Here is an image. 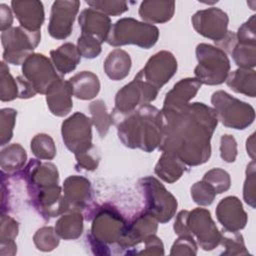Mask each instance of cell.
I'll list each match as a JSON object with an SVG mask.
<instances>
[{
	"instance_id": "cell-2",
	"label": "cell",
	"mask_w": 256,
	"mask_h": 256,
	"mask_svg": "<svg viewBox=\"0 0 256 256\" xmlns=\"http://www.w3.org/2000/svg\"><path fill=\"white\" fill-rule=\"evenodd\" d=\"M122 144L131 149L152 152L159 148L163 137L162 111L145 104L125 115H111Z\"/></svg>"
},
{
	"instance_id": "cell-15",
	"label": "cell",
	"mask_w": 256,
	"mask_h": 256,
	"mask_svg": "<svg viewBox=\"0 0 256 256\" xmlns=\"http://www.w3.org/2000/svg\"><path fill=\"white\" fill-rule=\"evenodd\" d=\"M79 7L80 1L77 0H57L53 2L47 28L52 38L64 40L70 36Z\"/></svg>"
},
{
	"instance_id": "cell-38",
	"label": "cell",
	"mask_w": 256,
	"mask_h": 256,
	"mask_svg": "<svg viewBox=\"0 0 256 256\" xmlns=\"http://www.w3.org/2000/svg\"><path fill=\"white\" fill-rule=\"evenodd\" d=\"M33 242L38 250L50 252L59 245L60 237L56 233L55 228L51 226H44L35 232Z\"/></svg>"
},
{
	"instance_id": "cell-27",
	"label": "cell",
	"mask_w": 256,
	"mask_h": 256,
	"mask_svg": "<svg viewBox=\"0 0 256 256\" xmlns=\"http://www.w3.org/2000/svg\"><path fill=\"white\" fill-rule=\"evenodd\" d=\"M131 66L132 60L130 55L126 51L116 48L107 55L103 68L111 80L119 81L128 76Z\"/></svg>"
},
{
	"instance_id": "cell-23",
	"label": "cell",
	"mask_w": 256,
	"mask_h": 256,
	"mask_svg": "<svg viewBox=\"0 0 256 256\" xmlns=\"http://www.w3.org/2000/svg\"><path fill=\"white\" fill-rule=\"evenodd\" d=\"M78 23L81 28V33L91 35L97 38L101 43L106 42L112 27L109 16L91 7L81 11Z\"/></svg>"
},
{
	"instance_id": "cell-31",
	"label": "cell",
	"mask_w": 256,
	"mask_h": 256,
	"mask_svg": "<svg viewBox=\"0 0 256 256\" xmlns=\"http://www.w3.org/2000/svg\"><path fill=\"white\" fill-rule=\"evenodd\" d=\"M18 232V222L11 216L2 213L0 224V254L2 256H13L17 253L15 239Z\"/></svg>"
},
{
	"instance_id": "cell-20",
	"label": "cell",
	"mask_w": 256,
	"mask_h": 256,
	"mask_svg": "<svg viewBox=\"0 0 256 256\" xmlns=\"http://www.w3.org/2000/svg\"><path fill=\"white\" fill-rule=\"evenodd\" d=\"M11 9L20 26L29 31H40L45 20L44 7L38 0H13Z\"/></svg>"
},
{
	"instance_id": "cell-46",
	"label": "cell",
	"mask_w": 256,
	"mask_h": 256,
	"mask_svg": "<svg viewBox=\"0 0 256 256\" xmlns=\"http://www.w3.org/2000/svg\"><path fill=\"white\" fill-rule=\"evenodd\" d=\"M76 167L78 169H83L87 171H93L97 169L100 162V155L95 146H93L90 150L76 155Z\"/></svg>"
},
{
	"instance_id": "cell-25",
	"label": "cell",
	"mask_w": 256,
	"mask_h": 256,
	"mask_svg": "<svg viewBox=\"0 0 256 256\" xmlns=\"http://www.w3.org/2000/svg\"><path fill=\"white\" fill-rule=\"evenodd\" d=\"M50 57L55 69L61 75L68 74L75 70L81 60L77 46L71 42H66L58 48L51 50Z\"/></svg>"
},
{
	"instance_id": "cell-48",
	"label": "cell",
	"mask_w": 256,
	"mask_h": 256,
	"mask_svg": "<svg viewBox=\"0 0 256 256\" xmlns=\"http://www.w3.org/2000/svg\"><path fill=\"white\" fill-rule=\"evenodd\" d=\"M237 142L230 134H224L220 139V157L227 163H232L237 157Z\"/></svg>"
},
{
	"instance_id": "cell-50",
	"label": "cell",
	"mask_w": 256,
	"mask_h": 256,
	"mask_svg": "<svg viewBox=\"0 0 256 256\" xmlns=\"http://www.w3.org/2000/svg\"><path fill=\"white\" fill-rule=\"evenodd\" d=\"M188 213L189 211L182 210L176 216L173 229L175 234H177L178 236H192L188 228V222H187Z\"/></svg>"
},
{
	"instance_id": "cell-52",
	"label": "cell",
	"mask_w": 256,
	"mask_h": 256,
	"mask_svg": "<svg viewBox=\"0 0 256 256\" xmlns=\"http://www.w3.org/2000/svg\"><path fill=\"white\" fill-rule=\"evenodd\" d=\"M13 15L11 9L6 4H0V29L1 32L12 28Z\"/></svg>"
},
{
	"instance_id": "cell-16",
	"label": "cell",
	"mask_w": 256,
	"mask_h": 256,
	"mask_svg": "<svg viewBox=\"0 0 256 256\" xmlns=\"http://www.w3.org/2000/svg\"><path fill=\"white\" fill-rule=\"evenodd\" d=\"M28 193L56 186L59 183V173L57 167L51 162H41L31 159L23 171Z\"/></svg>"
},
{
	"instance_id": "cell-37",
	"label": "cell",
	"mask_w": 256,
	"mask_h": 256,
	"mask_svg": "<svg viewBox=\"0 0 256 256\" xmlns=\"http://www.w3.org/2000/svg\"><path fill=\"white\" fill-rule=\"evenodd\" d=\"M230 54L239 68L254 69L256 65V45H244L237 42Z\"/></svg>"
},
{
	"instance_id": "cell-45",
	"label": "cell",
	"mask_w": 256,
	"mask_h": 256,
	"mask_svg": "<svg viewBox=\"0 0 256 256\" xmlns=\"http://www.w3.org/2000/svg\"><path fill=\"white\" fill-rule=\"evenodd\" d=\"M198 245L192 236H178L171 247L170 255H196Z\"/></svg>"
},
{
	"instance_id": "cell-19",
	"label": "cell",
	"mask_w": 256,
	"mask_h": 256,
	"mask_svg": "<svg viewBox=\"0 0 256 256\" xmlns=\"http://www.w3.org/2000/svg\"><path fill=\"white\" fill-rule=\"evenodd\" d=\"M216 217L223 229L228 231H240L245 228L248 216L241 201L236 196H227L217 205Z\"/></svg>"
},
{
	"instance_id": "cell-32",
	"label": "cell",
	"mask_w": 256,
	"mask_h": 256,
	"mask_svg": "<svg viewBox=\"0 0 256 256\" xmlns=\"http://www.w3.org/2000/svg\"><path fill=\"white\" fill-rule=\"evenodd\" d=\"M27 153L19 143H13L1 150L0 166L3 172L13 173L24 167Z\"/></svg>"
},
{
	"instance_id": "cell-30",
	"label": "cell",
	"mask_w": 256,
	"mask_h": 256,
	"mask_svg": "<svg viewBox=\"0 0 256 256\" xmlns=\"http://www.w3.org/2000/svg\"><path fill=\"white\" fill-rule=\"evenodd\" d=\"M256 76L254 69L238 68L229 72L225 82L227 86L236 93L244 94L251 98L256 95Z\"/></svg>"
},
{
	"instance_id": "cell-1",
	"label": "cell",
	"mask_w": 256,
	"mask_h": 256,
	"mask_svg": "<svg viewBox=\"0 0 256 256\" xmlns=\"http://www.w3.org/2000/svg\"><path fill=\"white\" fill-rule=\"evenodd\" d=\"M162 114L163 137L158 149L177 156L186 166L206 163L211 156V138L218 125L214 109L194 102L177 110L162 111Z\"/></svg>"
},
{
	"instance_id": "cell-6",
	"label": "cell",
	"mask_w": 256,
	"mask_h": 256,
	"mask_svg": "<svg viewBox=\"0 0 256 256\" xmlns=\"http://www.w3.org/2000/svg\"><path fill=\"white\" fill-rule=\"evenodd\" d=\"M211 104L218 121L225 127L243 130L249 127L255 119L254 108L223 90L216 91L211 96Z\"/></svg>"
},
{
	"instance_id": "cell-53",
	"label": "cell",
	"mask_w": 256,
	"mask_h": 256,
	"mask_svg": "<svg viewBox=\"0 0 256 256\" xmlns=\"http://www.w3.org/2000/svg\"><path fill=\"white\" fill-rule=\"evenodd\" d=\"M246 150L247 154L252 160L255 159V133H252L246 140Z\"/></svg>"
},
{
	"instance_id": "cell-9",
	"label": "cell",
	"mask_w": 256,
	"mask_h": 256,
	"mask_svg": "<svg viewBox=\"0 0 256 256\" xmlns=\"http://www.w3.org/2000/svg\"><path fill=\"white\" fill-rule=\"evenodd\" d=\"M158 91L150 83L135 76L131 82L124 85L116 93L112 115H125L142 105L149 104L157 98Z\"/></svg>"
},
{
	"instance_id": "cell-14",
	"label": "cell",
	"mask_w": 256,
	"mask_h": 256,
	"mask_svg": "<svg viewBox=\"0 0 256 256\" xmlns=\"http://www.w3.org/2000/svg\"><path fill=\"white\" fill-rule=\"evenodd\" d=\"M191 22L198 34L213 40L215 43L221 41L229 31L228 14L216 7H209L195 12Z\"/></svg>"
},
{
	"instance_id": "cell-34",
	"label": "cell",
	"mask_w": 256,
	"mask_h": 256,
	"mask_svg": "<svg viewBox=\"0 0 256 256\" xmlns=\"http://www.w3.org/2000/svg\"><path fill=\"white\" fill-rule=\"evenodd\" d=\"M30 148L34 156L40 160H52L56 156L54 140L46 133L36 134L31 140Z\"/></svg>"
},
{
	"instance_id": "cell-33",
	"label": "cell",
	"mask_w": 256,
	"mask_h": 256,
	"mask_svg": "<svg viewBox=\"0 0 256 256\" xmlns=\"http://www.w3.org/2000/svg\"><path fill=\"white\" fill-rule=\"evenodd\" d=\"M89 112L91 115V121L96 128L99 136L104 138L113 123L111 115L108 113L106 105L103 100H95L89 105Z\"/></svg>"
},
{
	"instance_id": "cell-42",
	"label": "cell",
	"mask_w": 256,
	"mask_h": 256,
	"mask_svg": "<svg viewBox=\"0 0 256 256\" xmlns=\"http://www.w3.org/2000/svg\"><path fill=\"white\" fill-rule=\"evenodd\" d=\"M86 3L93 9L107 15V16H118L123 14L129 9L128 3L126 1L120 0H93L86 1Z\"/></svg>"
},
{
	"instance_id": "cell-10",
	"label": "cell",
	"mask_w": 256,
	"mask_h": 256,
	"mask_svg": "<svg viewBox=\"0 0 256 256\" xmlns=\"http://www.w3.org/2000/svg\"><path fill=\"white\" fill-rule=\"evenodd\" d=\"M92 121L85 114L76 112L62 122L61 135L67 149L74 156L90 150L92 143Z\"/></svg>"
},
{
	"instance_id": "cell-11",
	"label": "cell",
	"mask_w": 256,
	"mask_h": 256,
	"mask_svg": "<svg viewBox=\"0 0 256 256\" xmlns=\"http://www.w3.org/2000/svg\"><path fill=\"white\" fill-rule=\"evenodd\" d=\"M52 61L41 53L31 54L22 64V76L36 93L46 94L49 87L60 78Z\"/></svg>"
},
{
	"instance_id": "cell-43",
	"label": "cell",
	"mask_w": 256,
	"mask_h": 256,
	"mask_svg": "<svg viewBox=\"0 0 256 256\" xmlns=\"http://www.w3.org/2000/svg\"><path fill=\"white\" fill-rule=\"evenodd\" d=\"M246 177L243 185V199L251 208H255L256 203V165L252 160L246 167Z\"/></svg>"
},
{
	"instance_id": "cell-18",
	"label": "cell",
	"mask_w": 256,
	"mask_h": 256,
	"mask_svg": "<svg viewBox=\"0 0 256 256\" xmlns=\"http://www.w3.org/2000/svg\"><path fill=\"white\" fill-rule=\"evenodd\" d=\"M62 191L68 211L82 212L88 208L92 200L91 183L83 176L67 177L63 182Z\"/></svg>"
},
{
	"instance_id": "cell-4",
	"label": "cell",
	"mask_w": 256,
	"mask_h": 256,
	"mask_svg": "<svg viewBox=\"0 0 256 256\" xmlns=\"http://www.w3.org/2000/svg\"><path fill=\"white\" fill-rule=\"evenodd\" d=\"M195 53L198 61L194 69L195 78L205 85L224 83L231 67L227 53L219 47L207 43L198 44Z\"/></svg>"
},
{
	"instance_id": "cell-35",
	"label": "cell",
	"mask_w": 256,
	"mask_h": 256,
	"mask_svg": "<svg viewBox=\"0 0 256 256\" xmlns=\"http://www.w3.org/2000/svg\"><path fill=\"white\" fill-rule=\"evenodd\" d=\"M220 245L225 248L221 255H247L249 254L246 249L244 239L239 231H228L222 229Z\"/></svg>"
},
{
	"instance_id": "cell-41",
	"label": "cell",
	"mask_w": 256,
	"mask_h": 256,
	"mask_svg": "<svg viewBox=\"0 0 256 256\" xmlns=\"http://www.w3.org/2000/svg\"><path fill=\"white\" fill-rule=\"evenodd\" d=\"M192 200L199 206H209L213 203L216 192L214 188L204 180L195 182L190 189Z\"/></svg>"
},
{
	"instance_id": "cell-7",
	"label": "cell",
	"mask_w": 256,
	"mask_h": 256,
	"mask_svg": "<svg viewBox=\"0 0 256 256\" xmlns=\"http://www.w3.org/2000/svg\"><path fill=\"white\" fill-rule=\"evenodd\" d=\"M41 40L40 31H29L21 26L12 27L1 33L3 61L13 65H22L33 54Z\"/></svg>"
},
{
	"instance_id": "cell-13",
	"label": "cell",
	"mask_w": 256,
	"mask_h": 256,
	"mask_svg": "<svg viewBox=\"0 0 256 256\" xmlns=\"http://www.w3.org/2000/svg\"><path fill=\"white\" fill-rule=\"evenodd\" d=\"M177 68L178 64L175 56L169 51L162 50L151 56L135 76L159 90L174 76Z\"/></svg>"
},
{
	"instance_id": "cell-22",
	"label": "cell",
	"mask_w": 256,
	"mask_h": 256,
	"mask_svg": "<svg viewBox=\"0 0 256 256\" xmlns=\"http://www.w3.org/2000/svg\"><path fill=\"white\" fill-rule=\"evenodd\" d=\"M202 84L194 78H184L179 80L173 88L166 93V96L163 101L162 111H172L180 109L190 103Z\"/></svg>"
},
{
	"instance_id": "cell-26",
	"label": "cell",
	"mask_w": 256,
	"mask_h": 256,
	"mask_svg": "<svg viewBox=\"0 0 256 256\" xmlns=\"http://www.w3.org/2000/svg\"><path fill=\"white\" fill-rule=\"evenodd\" d=\"M73 96L80 100H91L100 91V81L96 74L91 71H81L69 80Z\"/></svg>"
},
{
	"instance_id": "cell-49",
	"label": "cell",
	"mask_w": 256,
	"mask_h": 256,
	"mask_svg": "<svg viewBox=\"0 0 256 256\" xmlns=\"http://www.w3.org/2000/svg\"><path fill=\"white\" fill-rule=\"evenodd\" d=\"M144 249L137 252L140 255H164V245L159 237L155 234L148 236L144 241Z\"/></svg>"
},
{
	"instance_id": "cell-3",
	"label": "cell",
	"mask_w": 256,
	"mask_h": 256,
	"mask_svg": "<svg viewBox=\"0 0 256 256\" xmlns=\"http://www.w3.org/2000/svg\"><path fill=\"white\" fill-rule=\"evenodd\" d=\"M158 38L159 29L155 25L124 17L112 25L106 42L113 47L136 45L143 49H150L157 43Z\"/></svg>"
},
{
	"instance_id": "cell-51",
	"label": "cell",
	"mask_w": 256,
	"mask_h": 256,
	"mask_svg": "<svg viewBox=\"0 0 256 256\" xmlns=\"http://www.w3.org/2000/svg\"><path fill=\"white\" fill-rule=\"evenodd\" d=\"M16 81H17L18 90H19L18 98L28 99V98L34 97L37 94L36 91L34 90V88L31 86V84L23 76L16 77Z\"/></svg>"
},
{
	"instance_id": "cell-17",
	"label": "cell",
	"mask_w": 256,
	"mask_h": 256,
	"mask_svg": "<svg viewBox=\"0 0 256 256\" xmlns=\"http://www.w3.org/2000/svg\"><path fill=\"white\" fill-rule=\"evenodd\" d=\"M158 221L148 213H138L130 222H127L124 234L118 243L121 249H132L148 236L156 234L158 229Z\"/></svg>"
},
{
	"instance_id": "cell-21",
	"label": "cell",
	"mask_w": 256,
	"mask_h": 256,
	"mask_svg": "<svg viewBox=\"0 0 256 256\" xmlns=\"http://www.w3.org/2000/svg\"><path fill=\"white\" fill-rule=\"evenodd\" d=\"M45 95L47 106L53 115L64 117L71 112L73 92L68 80L60 77L49 87Z\"/></svg>"
},
{
	"instance_id": "cell-36",
	"label": "cell",
	"mask_w": 256,
	"mask_h": 256,
	"mask_svg": "<svg viewBox=\"0 0 256 256\" xmlns=\"http://www.w3.org/2000/svg\"><path fill=\"white\" fill-rule=\"evenodd\" d=\"M18 95L19 90L16 78H13L8 66L2 61L0 70V99L2 102L12 101L18 98Z\"/></svg>"
},
{
	"instance_id": "cell-47",
	"label": "cell",
	"mask_w": 256,
	"mask_h": 256,
	"mask_svg": "<svg viewBox=\"0 0 256 256\" xmlns=\"http://www.w3.org/2000/svg\"><path fill=\"white\" fill-rule=\"evenodd\" d=\"M237 42L244 45H255L256 32H255V15H252L246 22H244L236 33Z\"/></svg>"
},
{
	"instance_id": "cell-40",
	"label": "cell",
	"mask_w": 256,
	"mask_h": 256,
	"mask_svg": "<svg viewBox=\"0 0 256 256\" xmlns=\"http://www.w3.org/2000/svg\"><path fill=\"white\" fill-rule=\"evenodd\" d=\"M17 111L13 108H3L0 111V145L10 142L16 122Z\"/></svg>"
},
{
	"instance_id": "cell-8",
	"label": "cell",
	"mask_w": 256,
	"mask_h": 256,
	"mask_svg": "<svg viewBox=\"0 0 256 256\" xmlns=\"http://www.w3.org/2000/svg\"><path fill=\"white\" fill-rule=\"evenodd\" d=\"M92 224L89 235L105 245H118L127 221L112 205L104 204L95 208L91 214Z\"/></svg>"
},
{
	"instance_id": "cell-5",
	"label": "cell",
	"mask_w": 256,
	"mask_h": 256,
	"mask_svg": "<svg viewBox=\"0 0 256 256\" xmlns=\"http://www.w3.org/2000/svg\"><path fill=\"white\" fill-rule=\"evenodd\" d=\"M137 184L144 198V211L162 224L169 222L178 207L175 196L153 176L143 177Z\"/></svg>"
},
{
	"instance_id": "cell-12",
	"label": "cell",
	"mask_w": 256,
	"mask_h": 256,
	"mask_svg": "<svg viewBox=\"0 0 256 256\" xmlns=\"http://www.w3.org/2000/svg\"><path fill=\"white\" fill-rule=\"evenodd\" d=\"M188 228L200 248L211 251L220 245L221 232L213 221L209 210L195 208L188 213Z\"/></svg>"
},
{
	"instance_id": "cell-39",
	"label": "cell",
	"mask_w": 256,
	"mask_h": 256,
	"mask_svg": "<svg viewBox=\"0 0 256 256\" xmlns=\"http://www.w3.org/2000/svg\"><path fill=\"white\" fill-rule=\"evenodd\" d=\"M202 180L209 183L214 188L216 194L226 192L231 186V178L229 173L221 168H213L207 171Z\"/></svg>"
},
{
	"instance_id": "cell-29",
	"label": "cell",
	"mask_w": 256,
	"mask_h": 256,
	"mask_svg": "<svg viewBox=\"0 0 256 256\" xmlns=\"http://www.w3.org/2000/svg\"><path fill=\"white\" fill-rule=\"evenodd\" d=\"M84 217L82 212L68 211L60 215L55 224V231L61 239L75 240L83 232Z\"/></svg>"
},
{
	"instance_id": "cell-28",
	"label": "cell",
	"mask_w": 256,
	"mask_h": 256,
	"mask_svg": "<svg viewBox=\"0 0 256 256\" xmlns=\"http://www.w3.org/2000/svg\"><path fill=\"white\" fill-rule=\"evenodd\" d=\"M186 171V165L175 155L163 151L155 165V174L166 183L178 181Z\"/></svg>"
},
{
	"instance_id": "cell-24",
	"label": "cell",
	"mask_w": 256,
	"mask_h": 256,
	"mask_svg": "<svg viewBox=\"0 0 256 256\" xmlns=\"http://www.w3.org/2000/svg\"><path fill=\"white\" fill-rule=\"evenodd\" d=\"M139 16L148 24L166 23L172 19L175 13L174 1H143L139 7Z\"/></svg>"
},
{
	"instance_id": "cell-44",
	"label": "cell",
	"mask_w": 256,
	"mask_h": 256,
	"mask_svg": "<svg viewBox=\"0 0 256 256\" xmlns=\"http://www.w3.org/2000/svg\"><path fill=\"white\" fill-rule=\"evenodd\" d=\"M77 49L81 56L93 59L100 55L102 51V43L91 35L81 33L77 40Z\"/></svg>"
}]
</instances>
